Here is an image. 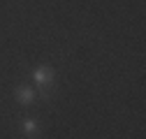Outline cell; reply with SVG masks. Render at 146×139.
I'll return each mask as SVG.
<instances>
[{"label": "cell", "mask_w": 146, "mask_h": 139, "mask_svg": "<svg viewBox=\"0 0 146 139\" xmlns=\"http://www.w3.org/2000/svg\"><path fill=\"white\" fill-rule=\"evenodd\" d=\"M51 77H53V74H51V70H49V67H40L37 72H35V79H37L40 83H49Z\"/></svg>", "instance_id": "6da1fadb"}, {"label": "cell", "mask_w": 146, "mask_h": 139, "mask_svg": "<svg viewBox=\"0 0 146 139\" xmlns=\"http://www.w3.org/2000/svg\"><path fill=\"white\" fill-rule=\"evenodd\" d=\"M33 97H35V93L30 88H19V91H16V100H19V102H30Z\"/></svg>", "instance_id": "7a4b0ae2"}, {"label": "cell", "mask_w": 146, "mask_h": 139, "mask_svg": "<svg viewBox=\"0 0 146 139\" xmlns=\"http://www.w3.org/2000/svg\"><path fill=\"white\" fill-rule=\"evenodd\" d=\"M23 130H26V132H35V130H37V123H35V120H26V123H23Z\"/></svg>", "instance_id": "3957f363"}]
</instances>
